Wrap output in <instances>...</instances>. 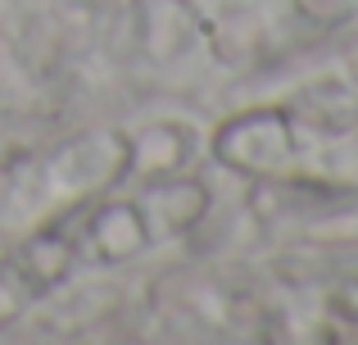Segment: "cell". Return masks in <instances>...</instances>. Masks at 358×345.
I'll use <instances>...</instances> for the list:
<instances>
[{"label":"cell","mask_w":358,"mask_h":345,"mask_svg":"<svg viewBox=\"0 0 358 345\" xmlns=\"http://www.w3.org/2000/svg\"><path fill=\"white\" fill-rule=\"evenodd\" d=\"M127 132L96 127L0 164V232L23 237L127 182Z\"/></svg>","instance_id":"6da1fadb"},{"label":"cell","mask_w":358,"mask_h":345,"mask_svg":"<svg viewBox=\"0 0 358 345\" xmlns=\"http://www.w3.org/2000/svg\"><path fill=\"white\" fill-rule=\"evenodd\" d=\"M209 155L218 169L250 177V182L295 186L308 182L313 127H304V118L286 105H254L213 127Z\"/></svg>","instance_id":"7a4b0ae2"},{"label":"cell","mask_w":358,"mask_h":345,"mask_svg":"<svg viewBox=\"0 0 358 345\" xmlns=\"http://www.w3.org/2000/svg\"><path fill=\"white\" fill-rule=\"evenodd\" d=\"M204 136L195 132L191 123H177V118H159V123H145L136 132H127V182H141V177H159V173H182L195 164Z\"/></svg>","instance_id":"8992f818"},{"label":"cell","mask_w":358,"mask_h":345,"mask_svg":"<svg viewBox=\"0 0 358 345\" xmlns=\"http://www.w3.org/2000/svg\"><path fill=\"white\" fill-rule=\"evenodd\" d=\"M78 250L82 264L114 268L155 246L145 237V223H141L131 195H96V200L78 204Z\"/></svg>","instance_id":"5b68a950"},{"label":"cell","mask_w":358,"mask_h":345,"mask_svg":"<svg viewBox=\"0 0 358 345\" xmlns=\"http://www.w3.org/2000/svg\"><path fill=\"white\" fill-rule=\"evenodd\" d=\"M82 264L78 250V209L23 232L0 255V332L23 323V314L50 291H59Z\"/></svg>","instance_id":"3957f363"},{"label":"cell","mask_w":358,"mask_h":345,"mask_svg":"<svg viewBox=\"0 0 358 345\" xmlns=\"http://www.w3.org/2000/svg\"><path fill=\"white\" fill-rule=\"evenodd\" d=\"M131 204L145 223L150 246H168L177 237H191L213 213V186L204 177H195L191 169L159 173V177H141L136 191H131Z\"/></svg>","instance_id":"277c9868"}]
</instances>
